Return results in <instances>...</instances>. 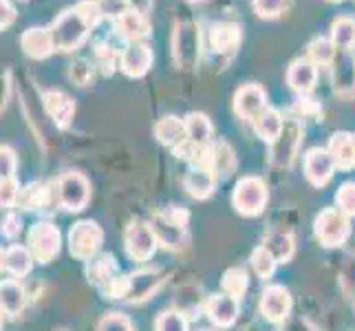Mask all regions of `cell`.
<instances>
[{
	"instance_id": "cell-8",
	"label": "cell",
	"mask_w": 355,
	"mask_h": 331,
	"mask_svg": "<svg viewBox=\"0 0 355 331\" xmlns=\"http://www.w3.org/2000/svg\"><path fill=\"white\" fill-rule=\"evenodd\" d=\"M124 248H126V254L130 256V261H137V263H144V261H150L153 254L157 252L159 248V241H157V235L150 223H144V221H132L126 230V239H124Z\"/></svg>"
},
{
	"instance_id": "cell-40",
	"label": "cell",
	"mask_w": 355,
	"mask_h": 331,
	"mask_svg": "<svg viewBox=\"0 0 355 331\" xmlns=\"http://www.w3.org/2000/svg\"><path fill=\"white\" fill-rule=\"evenodd\" d=\"M97 331H135V325L128 316L119 312H108L97 323Z\"/></svg>"
},
{
	"instance_id": "cell-30",
	"label": "cell",
	"mask_w": 355,
	"mask_h": 331,
	"mask_svg": "<svg viewBox=\"0 0 355 331\" xmlns=\"http://www.w3.org/2000/svg\"><path fill=\"white\" fill-rule=\"evenodd\" d=\"M186 135H188V142L197 144V146H210L212 142V121L205 113H188L186 115Z\"/></svg>"
},
{
	"instance_id": "cell-22",
	"label": "cell",
	"mask_w": 355,
	"mask_h": 331,
	"mask_svg": "<svg viewBox=\"0 0 355 331\" xmlns=\"http://www.w3.org/2000/svg\"><path fill=\"white\" fill-rule=\"evenodd\" d=\"M210 44L216 53L232 56L241 44V27L234 22H216L210 29Z\"/></svg>"
},
{
	"instance_id": "cell-29",
	"label": "cell",
	"mask_w": 355,
	"mask_h": 331,
	"mask_svg": "<svg viewBox=\"0 0 355 331\" xmlns=\"http://www.w3.org/2000/svg\"><path fill=\"white\" fill-rule=\"evenodd\" d=\"M263 248L274 256L276 263H289L296 252V243L289 232H269L263 241Z\"/></svg>"
},
{
	"instance_id": "cell-47",
	"label": "cell",
	"mask_w": 355,
	"mask_h": 331,
	"mask_svg": "<svg viewBox=\"0 0 355 331\" xmlns=\"http://www.w3.org/2000/svg\"><path fill=\"white\" fill-rule=\"evenodd\" d=\"M14 18H16L14 5H11L9 0H0V31H3L5 27H9V24L14 22Z\"/></svg>"
},
{
	"instance_id": "cell-31",
	"label": "cell",
	"mask_w": 355,
	"mask_h": 331,
	"mask_svg": "<svg viewBox=\"0 0 355 331\" xmlns=\"http://www.w3.org/2000/svg\"><path fill=\"white\" fill-rule=\"evenodd\" d=\"M221 287H223V294L241 300L245 294H248L250 276H248V272H245L243 267H230V269H225V272H223Z\"/></svg>"
},
{
	"instance_id": "cell-32",
	"label": "cell",
	"mask_w": 355,
	"mask_h": 331,
	"mask_svg": "<svg viewBox=\"0 0 355 331\" xmlns=\"http://www.w3.org/2000/svg\"><path fill=\"white\" fill-rule=\"evenodd\" d=\"M210 164H212V170H214L216 175H230V173H234V168H236L234 151H232L230 146L223 144V142L210 144Z\"/></svg>"
},
{
	"instance_id": "cell-52",
	"label": "cell",
	"mask_w": 355,
	"mask_h": 331,
	"mask_svg": "<svg viewBox=\"0 0 355 331\" xmlns=\"http://www.w3.org/2000/svg\"><path fill=\"white\" fill-rule=\"evenodd\" d=\"M201 331H207V329H201Z\"/></svg>"
},
{
	"instance_id": "cell-5",
	"label": "cell",
	"mask_w": 355,
	"mask_h": 331,
	"mask_svg": "<svg viewBox=\"0 0 355 331\" xmlns=\"http://www.w3.org/2000/svg\"><path fill=\"white\" fill-rule=\"evenodd\" d=\"M104 243V230L95 221H78L69 232V250L78 261H91Z\"/></svg>"
},
{
	"instance_id": "cell-39",
	"label": "cell",
	"mask_w": 355,
	"mask_h": 331,
	"mask_svg": "<svg viewBox=\"0 0 355 331\" xmlns=\"http://www.w3.org/2000/svg\"><path fill=\"white\" fill-rule=\"evenodd\" d=\"M336 207L340 212H345L349 219L355 217V181L342 183L336 192Z\"/></svg>"
},
{
	"instance_id": "cell-23",
	"label": "cell",
	"mask_w": 355,
	"mask_h": 331,
	"mask_svg": "<svg viewBox=\"0 0 355 331\" xmlns=\"http://www.w3.org/2000/svg\"><path fill=\"white\" fill-rule=\"evenodd\" d=\"M115 29L124 40L139 42L141 38H146V35L150 33V24L139 14V11L126 9L124 14L115 18Z\"/></svg>"
},
{
	"instance_id": "cell-12",
	"label": "cell",
	"mask_w": 355,
	"mask_h": 331,
	"mask_svg": "<svg viewBox=\"0 0 355 331\" xmlns=\"http://www.w3.org/2000/svg\"><path fill=\"white\" fill-rule=\"evenodd\" d=\"M232 106H234V113L241 119L254 121L267 108V93L263 91V87H259V84H243V87L234 93Z\"/></svg>"
},
{
	"instance_id": "cell-38",
	"label": "cell",
	"mask_w": 355,
	"mask_h": 331,
	"mask_svg": "<svg viewBox=\"0 0 355 331\" xmlns=\"http://www.w3.org/2000/svg\"><path fill=\"white\" fill-rule=\"evenodd\" d=\"M155 331H188V318L177 309H168L157 316Z\"/></svg>"
},
{
	"instance_id": "cell-26",
	"label": "cell",
	"mask_w": 355,
	"mask_h": 331,
	"mask_svg": "<svg viewBox=\"0 0 355 331\" xmlns=\"http://www.w3.org/2000/svg\"><path fill=\"white\" fill-rule=\"evenodd\" d=\"M3 269L14 276V278H22L31 272L33 267V256L29 252V248H20V245H11V248L3 250Z\"/></svg>"
},
{
	"instance_id": "cell-25",
	"label": "cell",
	"mask_w": 355,
	"mask_h": 331,
	"mask_svg": "<svg viewBox=\"0 0 355 331\" xmlns=\"http://www.w3.org/2000/svg\"><path fill=\"white\" fill-rule=\"evenodd\" d=\"M155 137L159 144L168 146V148H177L183 142L188 139L186 135V121L175 117V115H168V117H162L155 124Z\"/></svg>"
},
{
	"instance_id": "cell-48",
	"label": "cell",
	"mask_w": 355,
	"mask_h": 331,
	"mask_svg": "<svg viewBox=\"0 0 355 331\" xmlns=\"http://www.w3.org/2000/svg\"><path fill=\"white\" fill-rule=\"evenodd\" d=\"M5 102H7V78L0 76V110L5 108Z\"/></svg>"
},
{
	"instance_id": "cell-20",
	"label": "cell",
	"mask_w": 355,
	"mask_h": 331,
	"mask_svg": "<svg viewBox=\"0 0 355 331\" xmlns=\"http://www.w3.org/2000/svg\"><path fill=\"white\" fill-rule=\"evenodd\" d=\"M20 46H22V51L33 60H42L55 51L51 29H44V27H31L24 31L20 35Z\"/></svg>"
},
{
	"instance_id": "cell-21",
	"label": "cell",
	"mask_w": 355,
	"mask_h": 331,
	"mask_svg": "<svg viewBox=\"0 0 355 331\" xmlns=\"http://www.w3.org/2000/svg\"><path fill=\"white\" fill-rule=\"evenodd\" d=\"M327 151L334 157L336 168H342V170L355 168V137L351 133L347 130L334 133L331 139H329Z\"/></svg>"
},
{
	"instance_id": "cell-46",
	"label": "cell",
	"mask_w": 355,
	"mask_h": 331,
	"mask_svg": "<svg viewBox=\"0 0 355 331\" xmlns=\"http://www.w3.org/2000/svg\"><path fill=\"white\" fill-rule=\"evenodd\" d=\"M20 228H22V219H20V214L9 212V214L3 219V235H5V237L14 239V237L18 235V232H20Z\"/></svg>"
},
{
	"instance_id": "cell-35",
	"label": "cell",
	"mask_w": 355,
	"mask_h": 331,
	"mask_svg": "<svg viewBox=\"0 0 355 331\" xmlns=\"http://www.w3.org/2000/svg\"><path fill=\"white\" fill-rule=\"evenodd\" d=\"M336 56H338V46L331 42V38H313L307 46V58L315 67L334 65Z\"/></svg>"
},
{
	"instance_id": "cell-1",
	"label": "cell",
	"mask_w": 355,
	"mask_h": 331,
	"mask_svg": "<svg viewBox=\"0 0 355 331\" xmlns=\"http://www.w3.org/2000/svg\"><path fill=\"white\" fill-rule=\"evenodd\" d=\"M97 18H100V7L95 3H80L73 9H67L51 27L53 49L62 53L78 49L87 40V35L93 29Z\"/></svg>"
},
{
	"instance_id": "cell-11",
	"label": "cell",
	"mask_w": 355,
	"mask_h": 331,
	"mask_svg": "<svg viewBox=\"0 0 355 331\" xmlns=\"http://www.w3.org/2000/svg\"><path fill=\"white\" fill-rule=\"evenodd\" d=\"M291 312V294L283 285H269L265 287L261 296V314L267 323L280 325L287 321Z\"/></svg>"
},
{
	"instance_id": "cell-15",
	"label": "cell",
	"mask_w": 355,
	"mask_h": 331,
	"mask_svg": "<svg viewBox=\"0 0 355 331\" xmlns=\"http://www.w3.org/2000/svg\"><path fill=\"white\" fill-rule=\"evenodd\" d=\"M119 67L128 78H144L153 67V49L144 42H132L119 56Z\"/></svg>"
},
{
	"instance_id": "cell-24",
	"label": "cell",
	"mask_w": 355,
	"mask_h": 331,
	"mask_svg": "<svg viewBox=\"0 0 355 331\" xmlns=\"http://www.w3.org/2000/svg\"><path fill=\"white\" fill-rule=\"evenodd\" d=\"M24 303H27V291L14 278L0 280V312L5 316L14 318L24 309Z\"/></svg>"
},
{
	"instance_id": "cell-34",
	"label": "cell",
	"mask_w": 355,
	"mask_h": 331,
	"mask_svg": "<svg viewBox=\"0 0 355 331\" xmlns=\"http://www.w3.org/2000/svg\"><path fill=\"white\" fill-rule=\"evenodd\" d=\"M331 42L342 49V51H349V49L355 44V20L349 16H342L338 20H334L331 24Z\"/></svg>"
},
{
	"instance_id": "cell-28",
	"label": "cell",
	"mask_w": 355,
	"mask_h": 331,
	"mask_svg": "<svg viewBox=\"0 0 355 331\" xmlns=\"http://www.w3.org/2000/svg\"><path fill=\"white\" fill-rule=\"evenodd\" d=\"M153 230H155V235H157V241L162 243L164 248H168V250H181L183 245H186V241H188L186 228L168 223V221L162 214H159L153 221Z\"/></svg>"
},
{
	"instance_id": "cell-16",
	"label": "cell",
	"mask_w": 355,
	"mask_h": 331,
	"mask_svg": "<svg viewBox=\"0 0 355 331\" xmlns=\"http://www.w3.org/2000/svg\"><path fill=\"white\" fill-rule=\"evenodd\" d=\"M205 314L216 327H232L239 318V300L227 294H214L205 303Z\"/></svg>"
},
{
	"instance_id": "cell-43",
	"label": "cell",
	"mask_w": 355,
	"mask_h": 331,
	"mask_svg": "<svg viewBox=\"0 0 355 331\" xmlns=\"http://www.w3.org/2000/svg\"><path fill=\"white\" fill-rule=\"evenodd\" d=\"M71 80L78 84V87H87V84H91L93 80V69L84 62V60H78L76 65H71Z\"/></svg>"
},
{
	"instance_id": "cell-37",
	"label": "cell",
	"mask_w": 355,
	"mask_h": 331,
	"mask_svg": "<svg viewBox=\"0 0 355 331\" xmlns=\"http://www.w3.org/2000/svg\"><path fill=\"white\" fill-rule=\"evenodd\" d=\"M276 259L272 254H269L263 245H259L254 252H252V269L256 272L259 278H269L274 272H276Z\"/></svg>"
},
{
	"instance_id": "cell-17",
	"label": "cell",
	"mask_w": 355,
	"mask_h": 331,
	"mask_svg": "<svg viewBox=\"0 0 355 331\" xmlns=\"http://www.w3.org/2000/svg\"><path fill=\"white\" fill-rule=\"evenodd\" d=\"M318 82V67L311 62L309 58H298L293 60L287 69V84L300 93V95H309Z\"/></svg>"
},
{
	"instance_id": "cell-2",
	"label": "cell",
	"mask_w": 355,
	"mask_h": 331,
	"mask_svg": "<svg viewBox=\"0 0 355 331\" xmlns=\"http://www.w3.org/2000/svg\"><path fill=\"white\" fill-rule=\"evenodd\" d=\"M87 276L91 283L100 289L106 298L124 300V289H126V276L119 274V267L115 263L113 254H100L93 256L89 261Z\"/></svg>"
},
{
	"instance_id": "cell-18",
	"label": "cell",
	"mask_w": 355,
	"mask_h": 331,
	"mask_svg": "<svg viewBox=\"0 0 355 331\" xmlns=\"http://www.w3.org/2000/svg\"><path fill=\"white\" fill-rule=\"evenodd\" d=\"M42 104L46 108L49 117H51L60 128H67L71 124L73 115H76V102L73 97L62 91H44Z\"/></svg>"
},
{
	"instance_id": "cell-51",
	"label": "cell",
	"mask_w": 355,
	"mask_h": 331,
	"mask_svg": "<svg viewBox=\"0 0 355 331\" xmlns=\"http://www.w3.org/2000/svg\"><path fill=\"white\" fill-rule=\"evenodd\" d=\"M192 3H199V0H192Z\"/></svg>"
},
{
	"instance_id": "cell-42",
	"label": "cell",
	"mask_w": 355,
	"mask_h": 331,
	"mask_svg": "<svg viewBox=\"0 0 355 331\" xmlns=\"http://www.w3.org/2000/svg\"><path fill=\"white\" fill-rule=\"evenodd\" d=\"M20 199V188L16 179H0V205L14 207Z\"/></svg>"
},
{
	"instance_id": "cell-13",
	"label": "cell",
	"mask_w": 355,
	"mask_h": 331,
	"mask_svg": "<svg viewBox=\"0 0 355 331\" xmlns=\"http://www.w3.org/2000/svg\"><path fill=\"white\" fill-rule=\"evenodd\" d=\"M336 173V162L327 148H311L304 155V177L315 188H322L331 181Z\"/></svg>"
},
{
	"instance_id": "cell-14",
	"label": "cell",
	"mask_w": 355,
	"mask_h": 331,
	"mask_svg": "<svg viewBox=\"0 0 355 331\" xmlns=\"http://www.w3.org/2000/svg\"><path fill=\"white\" fill-rule=\"evenodd\" d=\"M175 60L183 69H192L199 60V29L183 22L175 31Z\"/></svg>"
},
{
	"instance_id": "cell-9",
	"label": "cell",
	"mask_w": 355,
	"mask_h": 331,
	"mask_svg": "<svg viewBox=\"0 0 355 331\" xmlns=\"http://www.w3.org/2000/svg\"><path fill=\"white\" fill-rule=\"evenodd\" d=\"M164 285V274L159 269H137L126 276V289H124V300L128 303H144L153 298L157 289Z\"/></svg>"
},
{
	"instance_id": "cell-49",
	"label": "cell",
	"mask_w": 355,
	"mask_h": 331,
	"mask_svg": "<svg viewBox=\"0 0 355 331\" xmlns=\"http://www.w3.org/2000/svg\"><path fill=\"white\" fill-rule=\"evenodd\" d=\"M329 3H342V0H329Z\"/></svg>"
},
{
	"instance_id": "cell-36",
	"label": "cell",
	"mask_w": 355,
	"mask_h": 331,
	"mask_svg": "<svg viewBox=\"0 0 355 331\" xmlns=\"http://www.w3.org/2000/svg\"><path fill=\"white\" fill-rule=\"evenodd\" d=\"M289 3L291 0H252V7L256 14H259V18L276 20L289 9Z\"/></svg>"
},
{
	"instance_id": "cell-19",
	"label": "cell",
	"mask_w": 355,
	"mask_h": 331,
	"mask_svg": "<svg viewBox=\"0 0 355 331\" xmlns=\"http://www.w3.org/2000/svg\"><path fill=\"white\" fill-rule=\"evenodd\" d=\"M183 188L188 190L192 199H207L216 188V175L214 170L205 166H190V170L183 177Z\"/></svg>"
},
{
	"instance_id": "cell-4",
	"label": "cell",
	"mask_w": 355,
	"mask_h": 331,
	"mask_svg": "<svg viewBox=\"0 0 355 331\" xmlns=\"http://www.w3.org/2000/svg\"><path fill=\"white\" fill-rule=\"evenodd\" d=\"M269 199L267 183L261 177H243L232 192V205L243 217H259Z\"/></svg>"
},
{
	"instance_id": "cell-10",
	"label": "cell",
	"mask_w": 355,
	"mask_h": 331,
	"mask_svg": "<svg viewBox=\"0 0 355 331\" xmlns=\"http://www.w3.org/2000/svg\"><path fill=\"white\" fill-rule=\"evenodd\" d=\"M302 139V126L298 119H287L280 137L272 144V162L276 166H291L298 155V146Z\"/></svg>"
},
{
	"instance_id": "cell-50",
	"label": "cell",
	"mask_w": 355,
	"mask_h": 331,
	"mask_svg": "<svg viewBox=\"0 0 355 331\" xmlns=\"http://www.w3.org/2000/svg\"><path fill=\"white\" fill-rule=\"evenodd\" d=\"M0 325H3V312H0Z\"/></svg>"
},
{
	"instance_id": "cell-41",
	"label": "cell",
	"mask_w": 355,
	"mask_h": 331,
	"mask_svg": "<svg viewBox=\"0 0 355 331\" xmlns=\"http://www.w3.org/2000/svg\"><path fill=\"white\" fill-rule=\"evenodd\" d=\"M18 159L9 146L0 144V179H16Z\"/></svg>"
},
{
	"instance_id": "cell-3",
	"label": "cell",
	"mask_w": 355,
	"mask_h": 331,
	"mask_svg": "<svg viewBox=\"0 0 355 331\" xmlns=\"http://www.w3.org/2000/svg\"><path fill=\"white\" fill-rule=\"evenodd\" d=\"M315 239L320 241L322 248H342L351 237V221L345 212H340L338 207H327L313 221Z\"/></svg>"
},
{
	"instance_id": "cell-45",
	"label": "cell",
	"mask_w": 355,
	"mask_h": 331,
	"mask_svg": "<svg viewBox=\"0 0 355 331\" xmlns=\"http://www.w3.org/2000/svg\"><path fill=\"white\" fill-rule=\"evenodd\" d=\"M100 14L104 16H121L128 9V0H100Z\"/></svg>"
},
{
	"instance_id": "cell-33",
	"label": "cell",
	"mask_w": 355,
	"mask_h": 331,
	"mask_svg": "<svg viewBox=\"0 0 355 331\" xmlns=\"http://www.w3.org/2000/svg\"><path fill=\"white\" fill-rule=\"evenodd\" d=\"M24 210H44V207L51 205V190H49L44 183H31L22 192L20 199Z\"/></svg>"
},
{
	"instance_id": "cell-7",
	"label": "cell",
	"mask_w": 355,
	"mask_h": 331,
	"mask_svg": "<svg viewBox=\"0 0 355 331\" xmlns=\"http://www.w3.org/2000/svg\"><path fill=\"white\" fill-rule=\"evenodd\" d=\"M55 194L67 212H82L91 199V183L82 173H67L60 177Z\"/></svg>"
},
{
	"instance_id": "cell-6",
	"label": "cell",
	"mask_w": 355,
	"mask_h": 331,
	"mask_svg": "<svg viewBox=\"0 0 355 331\" xmlns=\"http://www.w3.org/2000/svg\"><path fill=\"white\" fill-rule=\"evenodd\" d=\"M60 245H62V237H60V230L53 223L40 221V223L31 226L27 237V248L33 256V261H38L40 265L51 263L60 254Z\"/></svg>"
},
{
	"instance_id": "cell-27",
	"label": "cell",
	"mask_w": 355,
	"mask_h": 331,
	"mask_svg": "<svg viewBox=\"0 0 355 331\" xmlns=\"http://www.w3.org/2000/svg\"><path fill=\"white\" fill-rule=\"evenodd\" d=\"M252 124H254L256 135H259L263 142L274 144L280 137V133H283L285 119H283V115H280L276 108H269L267 106L263 113L252 121Z\"/></svg>"
},
{
	"instance_id": "cell-44",
	"label": "cell",
	"mask_w": 355,
	"mask_h": 331,
	"mask_svg": "<svg viewBox=\"0 0 355 331\" xmlns=\"http://www.w3.org/2000/svg\"><path fill=\"white\" fill-rule=\"evenodd\" d=\"M162 217L168 221V223L179 226V228H186V226H188V221H190V212H188V210H183V207H177V205H170L168 210L162 212Z\"/></svg>"
}]
</instances>
